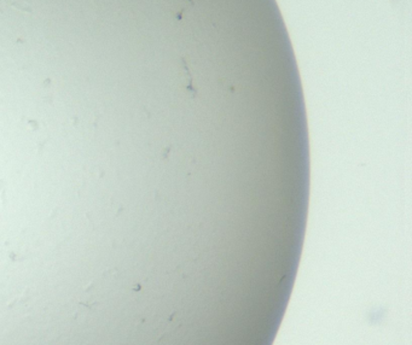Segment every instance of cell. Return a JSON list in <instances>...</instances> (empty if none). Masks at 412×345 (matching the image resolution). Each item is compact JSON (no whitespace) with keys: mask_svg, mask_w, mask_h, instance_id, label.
I'll use <instances>...</instances> for the list:
<instances>
[]
</instances>
